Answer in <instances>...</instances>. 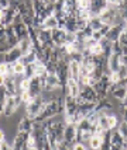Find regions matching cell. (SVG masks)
<instances>
[{
    "mask_svg": "<svg viewBox=\"0 0 127 150\" xmlns=\"http://www.w3.org/2000/svg\"><path fill=\"white\" fill-rule=\"evenodd\" d=\"M30 83H31V79H27V77H23L19 83V90L20 93H24V91H28L30 90Z\"/></svg>",
    "mask_w": 127,
    "mask_h": 150,
    "instance_id": "obj_30",
    "label": "cell"
},
{
    "mask_svg": "<svg viewBox=\"0 0 127 150\" xmlns=\"http://www.w3.org/2000/svg\"><path fill=\"white\" fill-rule=\"evenodd\" d=\"M112 110H113V104L106 98V100H100V101L96 103L95 112H98V114H109V111H112Z\"/></svg>",
    "mask_w": 127,
    "mask_h": 150,
    "instance_id": "obj_20",
    "label": "cell"
},
{
    "mask_svg": "<svg viewBox=\"0 0 127 150\" xmlns=\"http://www.w3.org/2000/svg\"><path fill=\"white\" fill-rule=\"evenodd\" d=\"M102 143H103V140H100L99 137H96V136H92V139L89 140V149L90 150H100Z\"/></svg>",
    "mask_w": 127,
    "mask_h": 150,
    "instance_id": "obj_28",
    "label": "cell"
},
{
    "mask_svg": "<svg viewBox=\"0 0 127 150\" xmlns=\"http://www.w3.org/2000/svg\"><path fill=\"white\" fill-rule=\"evenodd\" d=\"M45 104H47V98L44 97L42 94L33 98L28 104H26V117H28L33 121L34 118L38 117V114L42 111V108L45 107Z\"/></svg>",
    "mask_w": 127,
    "mask_h": 150,
    "instance_id": "obj_1",
    "label": "cell"
},
{
    "mask_svg": "<svg viewBox=\"0 0 127 150\" xmlns=\"http://www.w3.org/2000/svg\"><path fill=\"white\" fill-rule=\"evenodd\" d=\"M78 142V126L72 124L65 125V131H64V137H62V143L67 146L68 149L72 150L74 144Z\"/></svg>",
    "mask_w": 127,
    "mask_h": 150,
    "instance_id": "obj_3",
    "label": "cell"
},
{
    "mask_svg": "<svg viewBox=\"0 0 127 150\" xmlns=\"http://www.w3.org/2000/svg\"><path fill=\"white\" fill-rule=\"evenodd\" d=\"M76 100H78V103H98L99 101L98 94L93 90V87H90V86L80 87L79 97L76 98Z\"/></svg>",
    "mask_w": 127,
    "mask_h": 150,
    "instance_id": "obj_4",
    "label": "cell"
},
{
    "mask_svg": "<svg viewBox=\"0 0 127 150\" xmlns=\"http://www.w3.org/2000/svg\"><path fill=\"white\" fill-rule=\"evenodd\" d=\"M7 139H6V133L0 129V143H3V142H6Z\"/></svg>",
    "mask_w": 127,
    "mask_h": 150,
    "instance_id": "obj_41",
    "label": "cell"
},
{
    "mask_svg": "<svg viewBox=\"0 0 127 150\" xmlns=\"http://www.w3.org/2000/svg\"><path fill=\"white\" fill-rule=\"evenodd\" d=\"M21 56H23V55H21L19 46H14V48H11V49L3 56V62H6V63L10 65V63H14V62L20 60Z\"/></svg>",
    "mask_w": 127,
    "mask_h": 150,
    "instance_id": "obj_15",
    "label": "cell"
},
{
    "mask_svg": "<svg viewBox=\"0 0 127 150\" xmlns=\"http://www.w3.org/2000/svg\"><path fill=\"white\" fill-rule=\"evenodd\" d=\"M0 150H13V146L9 143V142H3V143H0Z\"/></svg>",
    "mask_w": 127,
    "mask_h": 150,
    "instance_id": "obj_38",
    "label": "cell"
},
{
    "mask_svg": "<svg viewBox=\"0 0 127 150\" xmlns=\"http://www.w3.org/2000/svg\"><path fill=\"white\" fill-rule=\"evenodd\" d=\"M79 93H80V84L78 81L69 79L68 80V84H67V94L74 98H78L79 97Z\"/></svg>",
    "mask_w": 127,
    "mask_h": 150,
    "instance_id": "obj_17",
    "label": "cell"
},
{
    "mask_svg": "<svg viewBox=\"0 0 127 150\" xmlns=\"http://www.w3.org/2000/svg\"><path fill=\"white\" fill-rule=\"evenodd\" d=\"M37 31H38V38H40V42L42 48H55V45L52 44V37H51V31H48V30H42V28H37Z\"/></svg>",
    "mask_w": 127,
    "mask_h": 150,
    "instance_id": "obj_12",
    "label": "cell"
},
{
    "mask_svg": "<svg viewBox=\"0 0 127 150\" xmlns=\"http://www.w3.org/2000/svg\"><path fill=\"white\" fill-rule=\"evenodd\" d=\"M72 150H90L89 147H86V144L85 143H80V142H76V143L74 144V147H72Z\"/></svg>",
    "mask_w": 127,
    "mask_h": 150,
    "instance_id": "obj_37",
    "label": "cell"
},
{
    "mask_svg": "<svg viewBox=\"0 0 127 150\" xmlns=\"http://www.w3.org/2000/svg\"><path fill=\"white\" fill-rule=\"evenodd\" d=\"M0 74H3V76H7L9 74V63L6 62H0Z\"/></svg>",
    "mask_w": 127,
    "mask_h": 150,
    "instance_id": "obj_35",
    "label": "cell"
},
{
    "mask_svg": "<svg viewBox=\"0 0 127 150\" xmlns=\"http://www.w3.org/2000/svg\"><path fill=\"white\" fill-rule=\"evenodd\" d=\"M120 107L123 108V110H124V108H127V94H126V97L120 101Z\"/></svg>",
    "mask_w": 127,
    "mask_h": 150,
    "instance_id": "obj_40",
    "label": "cell"
},
{
    "mask_svg": "<svg viewBox=\"0 0 127 150\" xmlns=\"http://www.w3.org/2000/svg\"><path fill=\"white\" fill-rule=\"evenodd\" d=\"M17 131H19V132H27V133H31V132H33V121H31L28 117H26V115H24V117L19 121Z\"/></svg>",
    "mask_w": 127,
    "mask_h": 150,
    "instance_id": "obj_18",
    "label": "cell"
},
{
    "mask_svg": "<svg viewBox=\"0 0 127 150\" xmlns=\"http://www.w3.org/2000/svg\"><path fill=\"white\" fill-rule=\"evenodd\" d=\"M121 65H123V55L112 53V56L109 58V70H110V73H117L120 70Z\"/></svg>",
    "mask_w": 127,
    "mask_h": 150,
    "instance_id": "obj_13",
    "label": "cell"
},
{
    "mask_svg": "<svg viewBox=\"0 0 127 150\" xmlns=\"http://www.w3.org/2000/svg\"><path fill=\"white\" fill-rule=\"evenodd\" d=\"M95 110H96V103H79V114L83 118H86Z\"/></svg>",
    "mask_w": 127,
    "mask_h": 150,
    "instance_id": "obj_22",
    "label": "cell"
},
{
    "mask_svg": "<svg viewBox=\"0 0 127 150\" xmlns=\"http://www.w3.org/2000/svg\"><path fill=\"white\" fill-rule=\"evenodd\" d=\"M41 28L42 30H48V31H52L55 28H58V20H57V17L55 16H50L48 18H45Z\"/></svg>",
    "mask_w": 127,
    "mask_h": 150,
    "instance_id": "obj_23",
    "label": "cell"
},
{
    "mask_svg": "<svg viewBox=\"0 0 127 150\" xmlns=\"http://www.w3.org/2000/svg\"><path fill=\"white\" fill-rule=\"evenodd\" d=\"M23 77H27V79L35 77V63L26 66V70H24V76Z\"/></svg>",
    "mask_w": 127,
    "mask_h": 150,
    "instance_id": "obj_31",
    "label": "cell"
},
{
    "mask_svg": "<svg viewBox=\"0 0 127 150\" xmlns=\"http://www.w3.org/2000/svg\"><path fill=\"white\" fill-rule=\"evenodd\" d=\"M119 76H120L121 80H124V79H127V65L126 63H123V65L120 66V70H119Z\"/></svg>",
    "mask_w": 127,
    "mask_h": 150,
    "instance_id": "obj_36",
    "label": "cell"
},
{
    "mask_svg": "<svg viewBox=\"0 0 127 150\" xmlns=\"http://www.w3.org/2000/svg\"><path fill=\"white\" fill-rule=\"evenodd\" d=\"M4 104H6V93H4V90H3V87H0V118H1V115H3Z\"/></svg>",
    "mask_w": 127,
    "mask_h": 150,
    "instance_id": "obj_33",
    "label": "cell"
},
{
    "mask_svg": "<svg viewBox=\"0 0 127 150\" xmlns=\"http://www.w3.org/2000/svg\"><path fill=\"white\" fill-rule=\"evenodd\" d=\"M88 25L92 28V31H99L100 28H103V23H102V20L99 17H92V18L89 20V23H88Z\"/></svg>",
    "mask_w": 127,
    "mask_h": 150,
    "instance_id": "obj_27",
    "label": "cell"
},
{
    "mask_svg": "<svg viewBox=\"0 0 127 150\" xmlns=\"http://www.w3.org/2000/svg\"><path fill=\"white\" fill-rule=\"evenodd\" d=\"M106 8V0H93V1H90V14H92V17H99Z\"/></svg>",
    "mask_w": 127,
    "mask_h": 150,
    "instance_id": "obj_11",
    "label": "cell"
},
{
    "mask_svg": "<svg viewBox=\"0 0 127 150\" xmlns=\"http://www.w3.org/2000/svg\"><path fill=\"white\" fill-rule=\"evenodd\" d=\"M24 70H26V66L23 65L21 60H17L14 63H10L9 65V74L7 76H24Z\"/></svg>",
    "mask_w": 127,
    "mask_h": 150,
    "instance_id": "obj_14",
    "label": "cell"
},
{
    "mask_svg": "<svg viewBox=\"0 0 127 150\" xmlns=\"http://www.w3.org/2000/svg\"><path fill=\"white\" fill-rule=\"evenodd\" d=\"M3 90L6 93V97H16L19 96V86L14 76H6V81L3 86Z\"/></svg>",
    "mask_w": 127,
    "mask_h": 150,
    "instance_id": "obj_6",
    "label": "cell"
},
{
    "mask_svg": "<svg viewBox=\"0 0 127 150\" xmlns=\"http://www.w3.org/2000/svg\"><path fill=\"white\" fill-rule=\"evenodd\" d=\"M107 125H109V131L117 129V126H119V118H117V115L109 112L107 114Z\"/></svg>",
    "mask_w": 127,
    "mask_h": 150,
    "instance_id": "obj_26",
    "label": "cell"
},
{
    "mask_svg": "<svg viewBox=\"0 0 127 150\" xmlns=\"http://www.w3.org/2000/svg\"><path fill=\"white\" fill-rule=\"evenodd\" d=\"M23 104L20 100V96L16 97H6V104H4V110H3V115L4 117H10L14 112L19 110V107Z\"/></svg>",
    "mask_w": 127,
    "mask_h": 150,
    "instance_id": "obj_5",
    "label": "cell"
},
{
    "mask_svg": "<svg viewBox=\"0 0 127 150\" xmlns=\"http://www.w3.org/2000/svg\"><path fill=\"white\" fill-rule=\"evenodd\" d=\"M110 146L112 147H124V149H127V140H124L120 136V133L114 129L110 133Z\"/></svg>",
    "mask_w": 127,
    "mask_h": 150,
    "instance_id": "obj_16",
    "label": "cell"
},
{
    "mask_svg": "<svg viewBox=\"0 0 127 150\" xmlns=\"http://www.w3.org/2000/svg\"><path fill=\"white\" fill-rule=\"evenodd\" d=\"M123 122H124V124H127V108H124V110H123Z\"/></svg>",
    "mask_w": 127,
    "mask_h": 150,
    "instance_id": "obj_42",
    "label": "cell"
},
{
    "mask_svg": "<svg viewBox=\"0 0 127 150\" xmlns=\"http://www.w3.org/2000/svg\"><path fill=\"white\" fill-rule=\"evenodd\" d=\"M126 28H127V25L124 24V23L116 24V25H112L110 27V30H109V33L106 34L105 39H107L109 42H116V41H119L120 35L123 34V31H124Z\"/></svg>",
    "mask_w": 127,
    "mask_h": 150,
    "instance_id": "obj_7",
    "label": "cell"
},
{
    "mask_svg": "<svg viewBox=\"0 0 127 150\" xmlns=\"http://www.w3.org/2000/svg\"><path fill=\"white\" fill-rule=\"evenodd\" d=\"M79 70L80 63L75 62V60H69V79H72V80L79 83Z\"/></svg>",
    "mask_w": 127,
    "mask_h": 150,
    "instance_id": "obj_21",
    "label": "cell"
},
{
    "mask_svg": "<svg viewBox=\"0 0 127 150\" xmlns=\"http://www.w3.org/2000/svg\"><path fill=\"white\" fill-rule=\"evenodd\" d=\"M20 60L23 62V65H24V66L35 63V62L38 60V59H37V51H35V49H31V51L27 53V55H24V56H23Z\"/></svg>",
    "mask_w": 127,
    "mask_h": 150,
    "instance_id": "obj_25",
    "label": "cell"
},
{
    "mask_svg": "<svg viewBox=\"0 0 127 150\" xmlns=\"http://www.w3.org/2000/svg\"><path fill=\"white\" fill-rule=\"evenodd\" d=\"M123 63H126L127 65V56H123Z\"/></svg>",
    "mask_w": 127,
    "mask_h": 150,
    "instance_id": "obj_44",
    "label": "cell"
},
{
    "mask_svg": "<svg viewBox=\"0 0 127 150\" xmlns=\"http://www.w3.org/2000/svg\"><path fill=\"white\" fill-rule=\"evenodd\" d=\"M51 37H52V44L57 48H62L65 45V38H67V31L65 30H60L55 28L51 31Z\"/></svg>",
    "mask_w": 127,
    "mask_h": 150,
    "instance_id": "obj_9",
    "label": "cell"
},
{
    "mask_svg": "<svg viewBox=\"0 0 127 150\" xmlns=\"http://www.w3.org/2000/svg\"><path fill=\"white\" fill-rule=\"evenodd\" d=\"M27 150H40L38 147H31V149H27Z\"/></svg>",
    "mask_w": 127,
    "mask_h": 150,
    "instance_id": "obj_45",
    "label": "cell"
},
{
    "mask_svg": "<svg viewBox=\"0 0 127 150\" xmlns=\"http://www.w3.org/2000/svg\"><path fill=\"white\" fill-rule=\"evenodd\" d=\"M11 25H13V30H14V33H16V35H17V38H19V41H20V39H24V38H28V28H27V25L23 23V20L20 18V16L16 17V20H14V23Z\"/></svg>",
    "mask_w": 127,
    "mask_h": 150,
    "instance_id": "obj_8",
    "label": "cell"
},
{
    "mask_svg": "<svg viewBox=\"0 0 127 150\" xmlns=\"http://www.w3.org/2000/svg\"><path fill=\"white\" fill-rule=\"evenodd\" d=\"M4 81H6V76L0 74V87H3V86H4Z\"/></svg>",
    "mask_w": 127,
    "mask_h": 150,
    "instance_id": "obj_43",
    "label": "cell"
},
{
    "mask_svg": "<svg viewBox=\"0 0 127 150\" xmlns=\"http://www.w3.org/2000/svg\"><path fill=\"white\" fill-rule=\"evenodd\" d=\"M98 125L100 126L102 129H105V131H109V125H107V114H100V117H99V121H98Z\"/></svg>",
    "mask_w": 127,
    "mask_h": 150,
    "instance_id": "obj_32",
    "label": "cell"
},
{
    "mask_svg": "<svg viewBox=\"0 0 127 150\" xmlns=\"http://www.w3.org/2000/svg\"><path fill=\"white\" fill-rule=\"evenodd\" d=\"M116 131L120 133V136L124 139V140H127V124H124V122H121V124H119V126H117V129Z\"/></svg>",
    "mask_w": 127,
    "mask_h": 150,
    "instance_id": "obj_34",
    "label": "cell"
},
{
    "mask_svg": "<svg viewBox=\"0 0 127 150\" xmlns=\"http://www.w3.org/2000/svg\"><path fill=\"white\" fill-rule=\"evenodd\" d=\"M10 7V1H4V0H0V11H4Z\"/></svg>",
    "mask_w": 127,
    "mask_h": 150,
    "instance_id": "obj_39",
    "label": "cell"
},
{
    "mask_svg": "<svg viewBox=\"0 0 127 150\" xmlns=\"http://www.w3.org/2000/svg\"><path fill=\"white\" fill-rule=\"evenodd\" d=\"M57 77L60 80V84H61V90H67V84H68V80H69V59L67 56L60 60V63L57 66Z\"/></svg>",
    "mask_w": 127,
    "mask_h": 150,
    "instance_id": "obj_2",
    "label": "cell"
},
{
    "mask_svg": "<svg viewBox=\"0 0 127 150\" xmlns=\"http://www.w3.org/2000/svg\"><path fill=\"white\" fill-rule=\"evenodd\" d=\"M17 46H19V49H20V52H21V55H23V56H24V55H27V53L30 52L31 49H34L28 38L20 39V41H19V44H17ZM23 56H21V58H23Z\"/></svg>",
    "mask_w": 127,
    "mask_h": 150,
    "instance_id": "obj_24",
    "label": "cell"
},
{
    "mask_svg": "<svg viewBox=\"0 0 127 150\" xmlns=\"http://www.w3.org/2000/svg\"><path fill=\"white\" fill-rule=\"evenodd\" d=\"M78 11H90V1L89 0H79L76 1Z\"/></svg>",
    "mask_w": 127,
    "mask_h": 150,
    "instance_id": "obj_29",
    "label": "cell"
},
{
    "mask_svg": "<svg viewBox=\"0 0 127 150\" xmlns=\"http://www.w3.org/2000/svg\"><path fill=\"white\" fill-rule=\"evenodd\" d=\"M54 90H61L60 80L57 77V74H48L47 77H45V86H44V90L42 91L51 93Z\"/></svg>",
    "mask_w": 127,
    "mask_h": 150,
    "instance_id": "obj_10",
    "label": "cell"
},
{
    "mask_svg": "<svg viewBox=\"0 0 127 150\" xmlns=\"http://www.w3.org/2000/svg\"><path fill=\"white\" fill-rule=\"evenodd\" d=\"M6 44L10 48H14V46H17V44H19V38H17V35L14 33L13 25L6 27Z\"/></svg>",
    "mask_w": 127,
    "mask_h": 150,
    "instance_id": "obj_19",
    "label": "cell"
}]
</instances>
